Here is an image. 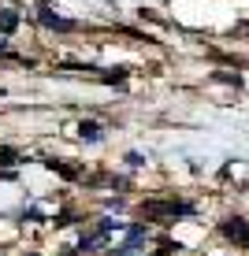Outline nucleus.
<instances>
[{
  "label": "nucleus",
  "instance_id": "2",
  "mask_svg": "<svg viewBox=\"0 0 249 256\" xmlns=\"http://www.w3.org/2000/svg\"><path fill=\"white\" fill-rule=\"evenodd\" d=\"M41 22H45V26H56V30H71V22L60 19V15H52L49 8H41Z\"/></svg>",
  "mask_w": 249,
  "mask_h": 256
},
{
  "label": "nucleus",
  "instance_id": "4",
  "mask_svg": "<svg viewBox=\"0 0 249 256\" xmlns=\"http://www.w3.org/2000/svg\"><path fill=\"white\" fill-rule=\"evenodd\" d=\"M15 22H19V15H15V12H4V15H0V26H4V30H15Z\"/></svg>",
  "mask_w": 249,
  "mask_h": 256
},
{
  "label": "nucleus",
  "instance_id": "3",
  "mask_svg": "<svg viewBox=\"0 0 249 256\" xmlns=\"http://www.w3.org/2000/svg\"><path fill=\"white\" fill-rule=\"evenodd\" d=\"M223 234H227V238H238V242H249V230H245L242 223H227Z\"/></svg>",
  "mask_w": 249,
  "mask_h": 256
},
{
  "label": "nucleus",
  "instance_id": "5",
  "mask_svg": "<svg viewBox=\"0 0 249 256\" xmlns=\"http://www.w3.org/2000/svg\"><path fill=\"white\" fill-rule=\"evenodd\" d=\"M4 48H8V45H4V38H0V56H4Z\"/></svg>",
  "mask_w": 249,
  "mask_h": 256
},
{
  "label": "nucleus",
  "instance_id": "1",
  "mask_svg": "<svg viewBox=\"0 0 249 256\" xmlns=\"http://www.w3.org/2000/svg\"><path fill=\"white\" fill-rule=\"evenodd\" d=\"M78 134H82V141H101V126H97V122H78Z\"/></svg>",
  "mask_w": 249,
  "mask_h": 256
}]
</instances>
